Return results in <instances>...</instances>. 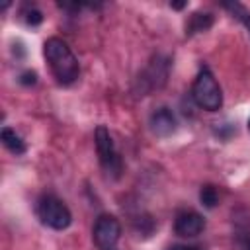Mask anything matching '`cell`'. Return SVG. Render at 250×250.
I'll return each instance as SVG.
<instances>
[{"label": "cell", "mask_w": 250, "mask_h": 250, "mask_svg": "<svg viewBox=\"0 0 250 250\" xmlns=\"http://www.w3.org/2000/svg\"><path fill=\"white\" fill-rule=\"evenodd\" d=\"M121 236V225L113 215H100L94 225V242L100 250L117 248V240Z\"/></svg>", "instance_id": "4"}, {"label": "cell", "mask_w": 250, "mask_h": 250, "mask_svg": "<svg viewBox=\"0 0 250 250\" xmlns=\"http://www.w3.org/2000/svg\"><path fill=\"white\" fill-rule=\"evenodd\" d=\"M248 127H250V121H248Z\"/></svg>", "instance_id": "17"}, {"label": "cell", "mask_w": 250, "mask_h": 250, "mask_svg": "<svg viewBox=\"0 0 250 250\" xmlns=\"http://www.w3.org/2000/svg\"><path fill=\"white\" fill-rule=\"evenodd\" d=\"M111 250H119V248H111Z\"/></svg>", "instance_id": "16"}, {"label": "cell", "mask_w": 250, "mask_h": 250, "mask_svg": "<svg viewBox=\"0 0 250 250\" xmlns=\"http://www.w3.org/2000/svg\"><path fill=\"white\" fill-rule=\"evenodd\" d=\"M94 141H96V150H98V156H100V162L102 166L107 170V172H119L121 170V160L113 148V141H111V135L109 131L100 125L94 133Z\"/></svg>", "instance_id": "5"}, {"label": "cell", "mask_w": 250, "mask_h": 250, "mask_svg": "<svg viewBox=\"0 0 250 250\" xmlns=\"http://www.w3.org/2000/svg\"><path fill=\"white\" fill-rule=\"evenodd\" d=\"M244 23H246V27H248V33H250V18H246V20H244Z\"/></svg>", "instance_id": "15"}, {"label": "cell", "mask_w": 250, "mask_h": 250, "mask_svg": "<svg viewBox=\"0 0 250 250\" xmlns=\"http://www.w3.org/2000/svg\"><path fill=\"white\" fill-rule=\"evenodd\" d=\"M211 23H213V16L211 14L195 12V14H191V18L186 23V33L193 35V33H199V31H207L211 27Z\"/></svg>", "instance_id": "8"}, {"label": "cell", "mask_w": 250, "mask_h": 250, "mask_svg": "<svg viewBox=\"0 0 250 250\" xmlns=\"http://www.w3.org/2000/svg\"><path fill=\"white\" fill-rule=\"evenodd\" d=\"M176 115L172 113V109L168 107H160L150 115V131L156 137H168L176 131Z\"/></svg>", "instance_id": "7"}, {"label": "cell", "mask_w": 250, "mask_h": 250, "mask_svg": "<svg viewBox=\"0 0 250 250\" xmlns=\"http://www.w3.org/2000/svg\"><path fill=\"white\" fill-rule=\"evenodd\" d=\"M37 215L43 225H47L55 230H62L72 223V215H70L68 207L55 195H43L37 201Z\"/></svg>", "instance_id": "3"}, {"label": "cell", "mask_w": 250, "mask_h": 250, "mask_svg": "<svg viewBox=\"0 0 250 250\" xmlns=\"http://www.w3.org/2000/svg\"><path fill=\"white\" fill-rule=\"evenodd\" d=\"M43 53H45V59L51 66V72L59 84L68 86L78 78V74H80L78 59L74 57V53L70 51V47L62 39H59V37L47 39L43 45Z\"/></svg>", "instance_id": "1"}, {"label": "cell", "mask_w": 250, "mask_h": 250, "mask_svg": "<svg viewBox=\"0 0 250 250\" xmlns=\"http://www.w3.org/2000/svg\"><path fill=\"white\" fill-rule=\"evenodd\" d=\"M170 250H199V248H193V246H180V244H178V246H172Z\"/></svg>", "instance_id": "13"}, {"label": "cell", "mask_w": 250, "mask_h": 250, "mask_svg": "<svg viewBox=\"0 0 250 250\" xmlns=\"http://www.w3.org/2000/svg\"><path fill=\"white\" fill-rule=\"evenodd\" d=\"M191 96H193V102L207 111H217L223 105V92L217 80L213 78V74L205 68L197 74L191 88Z\"/></svg>", "instance_id": "2"}, {"label": "cell", "mask_w": 250, "mask_h": 250, "mask_svg": "<svg viewBox=\"0 0 250 250\" xmlns=\"http://www.w3.org/2000/svg\"><path fill=\"white\" fill-rule=\"evenodd\" d=\"M205 229V219L197 211H182L176 217L174 230L180 236H197Z\"/></svg>", "instance_id": "6"}, {"label": "cell", "mask_w": 250, "mask_h": 250, "mask_svg": "<svg viewBox=\"0 0 250 250\" xmlns=\"http://www.w3.org/2000/svg\"><path fill=\"white\" fill-rule=\"evenodd\" d=\"M37 82V74L33 72V70H25V72H21V76H20V84H23V86H33Z\"/></svg>", "instance_id": "12"}, {"label": "cell", "mask_w": 250, "mask_h": 250, "mask_svg": "<svg viewBox=\"0 0 250 250\" xmlns=\"http://www.w3.org/2000/svg\"><path fill=\"white\" fill-rule=\"evenodd\" d=\"M170 6H172V8H176V10H182V8L186 6V2H172Z\"/></svg>", "instance_id": "14"}, {"label": "cell", "mask_w": 250, "mask_h": 250, "mask_svg": "<svg viewBox=\"0 0 250 250\" xmlns=\"http://www.w3.org/2000/svg\"><path fill=\"white\" fill-rule=\"evenodd\" d=\"M0 139H2V145H4L10 152H14V154H23V152H25V143L21 141V137H20L14 129L4 127Z\"/></svg>", "instance_id": "9"}, {"label": "cell", "mask_w": 250, "mask_h": 250, "mask_svg": "<svg viewBox=\"0 0 250 250\" xmlns=\"http://www.w3.org/2000/svg\"><path fill=\"white\" fill-rule=\"evenodd\" d=\"M199 199H201V203L205 205V207H215L217 205V201H219V193H217V189L213 188V186H203L201 188V191H199Z\"/></svg>", "instance_id": "10"}, {"label": "cell", "mask_w": 250, "mask_h": 250, "mask_svg": "<svg viewBox=\"0 0 250 250\" xmlns=\"http://www.w3.org/2000/svg\"><path fill=\"white\" fill-rule=\"evenodd\" d=\"M23 16H25V23L27 25H39L43 21V14L37 8H27L23 12Z\"/></svg>", "instance_id": "11"}]
</instances>
